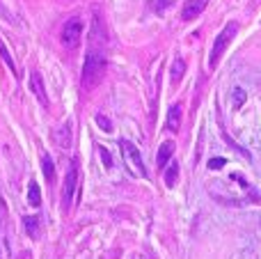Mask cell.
<instances>
[{
	"instance_id": "5",
	"label": "cell",
	"mask_w": 261,
	"mask_h": 259,
	"mask_svg": "<svg viewBox=\"0 0 261 259\" xmlns=\"http://www.w3.org/2000/svg\"><path fill=\"white\" fill-rule=\"evenodd\" d=\"M81 37H83V21L81 18H69L62 28V44L67 48H78L81 46Z\"/></svg>"
},
{
	"instance_id": "16",
	"label": "cell",
	"mask_w": 261,
	"mask_h": 259,
	"mask_svg": "<svg viewBox=\"0 0 261 259\" xmlns=\"http://www.w3.org/2000/svg\"><path fill=\"white\" fill-rule=\"evenodd\" d=\"M0 58L5 60V64H7V69L14 73V76H18V69H16V64H14V60H12V55H9V50L5 48L3 44H0Z\"/></svg>"
},
{
	"instance_id": "17",
	"label": "cell",
	"mask_w": 261,
	"mask_h": 259,
	"mask_svg": "<svg viewBox=\"0 0 261 259\" xmlns=\"http://www.w3.org/2000/svg\"><path fill=\"white\" fill-rule=\"evenodd\" d=\"M231 99H234V108H241V106L245 103V99H248V94H245L243 87L236 85L234 90H231Z\"/></svg>"
},
{
	"instance_id": "1",
	"label": "cell",
	"mask_w": 261,
	"mask_h": 259,
	"mask_svg": "<svg viewBox=\"0 0 261 259\" xmlns=\"http://www.w3.org/2000/svg\"><path fill=\"white\" fill-rule=\"evenodd\" d=\"M106 46H108V35L103 32V25L96 18L94 28H92V37H90V50H87L85 64H83V87L85 90H92V87L99 85L106 69H108Z\"/></svg>"
},
{
	"instance_id": "2",
	"label": "cell",
	"mask_w": 261,
	"mask_h": 259,
	"mask_svg": "<svg viewBox=\"0 0 261 259\" xmlns=\"http://www.w3.org/2000/svg\"><path fill=\"white\" fill-rule=\"evenodd\" d=\"M119 149H122L124 163H126V170L133 177H147V170H144V161L140 156L138 147L128 140H119Z\"/></svg>"
},
{
	"instance_id": "8",
	"label": "cell",
	"mask_w": 261,
	"mask_h": 259,
	"mask_svg": "<svg viewBox=\"0 0 261 259\" xmlns=\"http://www.w3.org/2000/svg\"><path fill=\"white\" fill-rule=\"evenodd\" d=\"M53 140L58 142L62 149H69V147H71V122H64L62 126L53 133Z\"/></svg>"
},
{
	"instance_id": "18",
	"label": "cell",
	"mask_w": 261,
	"mask_h": 259,
	"mask_svg": "<svg viewBox=\"0 0 261 259\" xmlns=\"http://www.w3.org/2000/svg\"><path fill=\"white\" fill-rule=\"evenodd\" d=\"M172 3H174V0H153L151 5H153V9H156L158 14H163L167 7H172Z\"/></svg>"
},
{
	"instance_id": "3",
	"label": "cell",
	"mask_w": 261,
	"mask_h": 259,
	"mask_svg": "<svg viewBox=\"0 0 261 259\" xmlns=\"http://www.w3.org/2000/svg\"><path fill=\"white\" fill-rule=\"evenodd\" d=\"M236 32H239V23L231 21L227 23V28L220 32V35L216 37V41H213V48H211V55H208V69H216L218 60H220V55L225 53V48L229 46V41L236 37Z\"/></svg>"
},
{
	"instance_id": "11",
	"label": "cell",
	"mask_w": 261,
	"mask_h": 259,
	"mask_svg": "<svg viewBox=\"0 0 261 259\" xmlns=\"http://www.w3.org/2000/svg\"><path fill=\"white\" fill-rule=\"evenodd\" d=\"M23 225H25V232L30 239H39L41 237V223L37 216H25L23 218Z\"/></svg>"
},
{
	"instance_id": "22",
	"label": "cell",
	"mask_w": 261,
	"mask_h": 259,
	"mask_svg": "<svg viewBox=\"0 0 261 259\" xmlns=\"http://www.w3.org/2000/svg\"><path fill=\"white\" fill-rule=\"evenodd\" d=\"M133 259H149V257H147V255H135Z\"/></svg>"
},
{
	"instance_id": "21",
	"label": "cell",
	"mask_w": 261,
	"mask_h": 259,
	"mask_svg": "<svg viewBox=\"0 0 261 259\" xmlns=\"http://www.w3.org/2000/svg\"><path fill=\"white\" fill-rule=\"evenodd\" d=\"M222 165H227L225 159H211V161H208V168H211V170H220Z\"/></svg>"
},
{
	"instance_id": "12",
	"label": "cell",
	"mask_w": 261,
	"mask_h": 259,
	"mask_svg": "<svg viewBox=\"0 0 261 259\" xmlns=\"http://www.w3.org/2000/svg\"><path fill=\"white\" fill-rule=\"evenodd\" d=\"M184 73H186V60L184 58H176L174 62H172V71H170L172 83H179L181 78H184Z\"/></svg>"
},
{
	"instance_id": "14",
	"label": "cell",
	"mask_w": 261,
	"mask_h": 259,
	"mask_svg": "<svg viewBox=\"0 0 261 259\" xmlns=\"http://www.w3.org/2000/svg\"><path fill=\"white\" fill-rule=\"evenodd\" d=\"M41 168H44V177L48 179V182H53L55 179V163H53V159H50L48 154L41 156Z\"/></svg>"
},
{
	"instance_id": "4",
	"label": "cell",
	"mask_w": 261,
	"mask_h": 259,
	"mask_svg": "<svg viewBox=\"0 0 261 259\" xmlns=\"http://www.w3.org/2000/svg\"><path fill=\"white\" fill-rule=\"evenodd\" d=\"M78 182H81V170H78V163L73 161L71 168H69L67 177H64V186H62V209L69 211L76 200V191H78Z\"/></svg>"
},
{
	"instance_id": "10",
	"label": "cell",
	"mask_w": 261,
	"mask_h": 259,
	"mask_svg": "<svg viewBox=\"0 0 261 259\" xmlns=\"http://www.w3.org/2000/svg\"><path fill=\"white\" fill-rule=\"evenodd\" d=\"M181 115H184V108H181L179 103H174L170 108V113H167V131L176 133L181 128Z\"/></svg>"
},
{
	"instance_id": "15",
	"label": "cell",
	"mask_w": 261,
	"mask_h": 259,
	"mask_svg": "<svg viewBox=\"0 0 261 259\" xmlns=\"http://www.w3.org/2000/svg\"><path fill=\"white\" fill-rule=\"evenodd\" d=\"M176 179H179V165H176V163H170V165L165 168V184L172 188V186L176 184Z\"/></svg>"
},
{
	"instance_id": "19",
	"label": "cell",
	"mask_w": 261,
	"mask_h": 259,
	"mask_svg": "<svg viewBox=\"0 0 261 259\" xmlns=\"http://www.w3.org/2000/svg\"><path fill=\"white\" fill-rule=\"evenodd\" d=\"M96 124H99L103 131H113V122H110L106 115H96Z\"/></svg>"
},
{
	"instance_id": "6",
	"label": "cell",
	"mask_w": 261,
	"mask_h": 259,
	"mask_svg": "<svg viewBox=\"0 0 261 259\" xmlns=\"http://www.w3.org/2000/svg\"><path fill=\"white\" fill-rule=\"evenodd\" d=\"M206 7H208V0H186L184 7H181V18H184V21H193V18H197Z\"/></svg>"
},
{
	"instance_id": "7",
	"label": "cell",
	"mask_w": 261,
	"mask_h": 259,
	"mask_svg": "<svg viewBox=\"0 0 261 259\" xmlns=\"http://www.w3.org/2000/svg\"><path fill=\"white\" fill-rule=\"evenodd\" d=\"M30 90L35 92V96L39 99L41 106H48V96H46V87H44V78H41L39 71L30 73Z\"/></svg>"
},
{
	"instance_id": "20",
	"label": "cell",
	"mask_w": 261,
	"mask_h": 259,
	"mask_svg": "<svg viewBox=\"0 0 261 259\" xmlns=\"http://www.w3.org/2000/svg\"><path fill=\"white\" fill-rule=\"evenodd\" d=\"M101 159H103V165L106 168H113V159H110V154H108V149H106V147H101Z\"/></svg>"
},
{
	"instance_id": "13",
	"label": "cell",
	"mask_w": 261,
	"mask_h": 259,
	"mask_svg": "<svg viewBox=\"0 0 261 259\" xmlns=\"http://www.w3.org/2000/svg\"><path fill=\"white\" fill-rule=\"evenodd\" d=\"M28 202H30L32 206L41 204V191H39V184L37 182H30V186H28Z\"/></svg>"
},
{
	"instance_id": "9",
	"label": "cell",
	"mask_w": 261,
	"mask_h": 259,
	"mask_svg": "<svg viewBox=\"0 0 261 259\" xmlns=\"http://www.w3.org/2000/svg\"><path fill=\"white\" fill-rule=\"evenodd\" d=\"M172 154H174V142L172 140H165L161 145V149H158V156H156V163H158V168H167V163H170V159H172Z\"/></svg>"
}]
</instances>
